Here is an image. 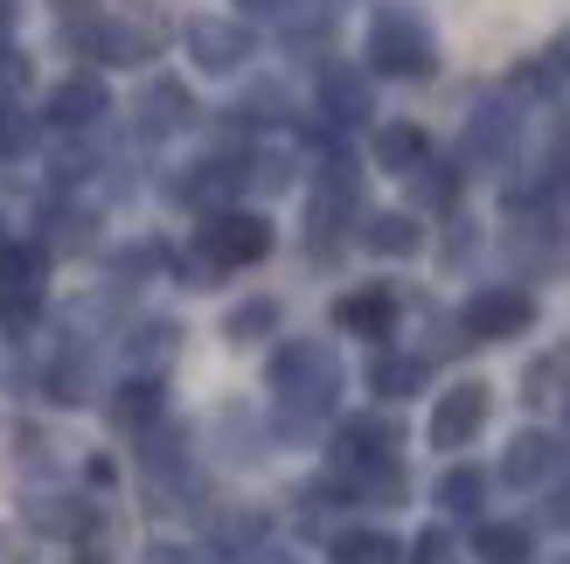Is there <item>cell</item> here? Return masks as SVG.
Returning a JSON list of instances; mask_svg holds the SVG:
<instances>
[{"mask_svg":"<svg viewBox=\"0 0 570 564\" xmlns=\"http://www.w3.org/2000/svg\"><path fill=\"white\" fill-rule=\"evenodd\" d=\"M272 390H278V405H285V426L306 432L313 418L334 411V398H341V362L321 342H285L272 356Z\"/></svg>","mask_w":570,"mask_h":564,"instance_id":"6da1fadb","label":"cell"},{"mask_svg":"<svg viewBox=\"0 0 570 564\" xmlns=\"http://www.w3.org/2000/svg\"><path fill=\"white\" fill-rule=\"evenodd\" d=\"M368 70L376 77H432V36L404 8H383L368 21Z\"/></svg>","mask_w":570,"mask_h":564,"instance_id":"7a4b0ae2","label":"cell"},{"mask_svg":"<svg viewBox=\"0 0 570 564\" xmlns=\"http://www.w3.org/2000/svg\"><path fill=\"white\" fill-rule=\"evenodd\" d=\"M396 467V426L390 418H348V426L334 432V474L341 482H376V474Z\"/></svg>","mask_w":570,"mask_h":564,"instance_id":"3957f363","label":"cell"},{"mask_svg":"<svg viewBox=\"0 0 570 564\" xmlns=\"http://www.w3.org/2000/svg\"><path fill=\"white\" fill-rule=\"evenodd\" d=\"M265 251H272V223H265L258 210H216V216L203 223V259H209L216 272L258 265Z\"/></svg>","mask_w":570,"mask_h":564,"instance_id":"277c9868","label":"cell"},{"mask_svg":"<svg viewBox=\"0 0 570 564\" xmlns=\"http://www.w3.org/2000/svg\"><path fill=\"white\" fill-rule=\"evenodd\" d=\"M36 314H42V251L0 244V321L21 334V328H36Z\"/></svg>","mask_w":570,"mask_h":564,"instance_id":"5b68a950","label":"cell"},{"mask_svg":"<svg viewBox=\"0 0 570 564\" xmlns=\"http://www.w3.org/2000/svg\"><path fill=\"white\" fill-rule=\"evenodd\" d=\"M83 42H91L98 56H111V64H147V56H160L167 28H160V14L147 8V0H126V14L105 21V28H91Z\"/></svg>","mask_w":570,"mask_h":564,"instance_id":"8992f818","label":"cell"},{"mask_svg":"<svg viewBox=\"0 0 570 564\" xmlns=\"http://www.w3.org/2000/svg\"><path fill=\"white\" fill-rule=\"evenodd\" d=\"M188 56H195V70H209V77H230L244 70V56H250V28L244 21H188Z\"/></svg>","mask_w":570,"mask_h":564,"instance_id":"52a82bcc","label":"cell"},{"mask_svg":"<svg viewBox=\"0 0 570 564\" xmlns=\"http://www.w3.org/2000/svg\"><path fill=\"white\" fill-rule=\"evenodd\" d=\"M488 383H452L445 390V398H439V411H432V446H445V454H452V446H466L480 426H488Z\"/></svg>","mask_w":570,"mask_h":564,"instance_id":"ba28073f","label":"cell"},{"mask_svg":"<svg viewBox=\"0 0 570 564\" xmlns=\"http://www.w3.org/2000/svg\"><path fill=\"white\" fill-rule=\"evenodd\" d=\"M98 111H105V84H98V77H70L63 91L49 98V126H56V133H83Z\"/></svg>","mask_w":570,"mask_h":564,"instance_id":"9c48e42d","label":"cell"},{"mask_svg":"<svg viewBox=\"0 0 570 564\" xmlns=\"http://www.w3.org/2000/svg\"><path fill=\"white\" fill-rule=\"evenodd\" d=\"M334 321L348 328V334H383L396 321V293L390 286H362V293H348V300L334 307Z\"/></svg>","mask_w":570,"mask_h":564,"instance_id":"30bf717a","label":"cell"},{"mask_svg":"<svg viewBox=\"0 0 570 564\" xmlns=\"http://www.w3.org/2000/svg\"><path fill=\"white\" fill-rule=\"evenodd\" d=\"M522 321H529V300H522V293H480V300L466 307V328H473V334H488V342L515 334Z\"/></svg>","mask_w":570,"mask_h":564,"instance_id":"8fae6325","label":"cell"},{"mask_svg":"<svg viewBox=\"0 0 570 564\" xmlns=\"http://www.w3.org/2000/svg\"><path fill=\"white\" fill-rule=\"evenodd\" d=\"M550 474H557V439L550 432H522L508 446V482L515 488H535V482H550Z\"/></svg>","mask_w":570,"mask_h":564,"instance_id":"7c38bea8","label":"cell"},{"mask_svg":"<svg viewBox=\"0 0 570 564\" xmlns=\"http://www.w3.org/2000/svg\"><path fill=\"white\" fill-rule=\"evenodd\" d=\"M321 105H327L334 126H362V119H368V84H362L355 70H327V77H321Z\"/></svg>","mask_w":570,"mask_h":564,"instance_id":"4fadbf2b","label":"cell"},{"mask_svg":"<svg viewBox=\"0 0 570 564\" xmlns=\"http://www.w3.org/2000/svg\"><path fill=\"white\" fill-rule=\"evenodd\" d=\"M147 139H167V133H181L188 119H195V105H188V91L181 84H147Z\"/></svg>","mask_w":570,"mask_h":564,"instance_id":"5bb4252c","label":"cell"},{"mask_svg":"<svg viewBox=\"0 0 570 564\" xmlns=\"http://www.w3.org/2000/svg\"><path fill=\"white\" fill-rule=\"evenodd\" d=\"M111 418H119L126 432H139V439H147V432L160 426V383H154V377H139V383H126L119 398H111Z\"/></svg>","mask_w":570,"mask_h":564,"instance_id":"9a60e30c","label":"cell"},{"mask_svg":"<svg viewBox=\"0 0 570 564\" xmlns=\"http://www.w3.org/2000/svg\"><path fill=\"white\" fill-rule=\"evenodd\" d=\"M376 167H390V175H411V167H424V133L417 126H383L376 133Z\"/></svg>","mask_w":570,"mask_h":564,"instance_id":"2e32d148","label":"cell"},{"mask_svg":"<svg viewBox=\"0 0 570 564\" xmlns=\"http://www.w3.org/2000/svg\"><path fill=\"white\" fill-rule=\"evenodd\" d=\"M216 551L230 557V564H258V551H265V516H223L216 523Z\"/></svg>","mask_w":570,"mask_h":564,"instance_id":"e0dca14e","label":"cell"},{"mask_svg":"<svg viewBox=\"0 0 570 564\" xmlns=\"http://www.w3.org/2000/svg\"><path fill=\"white\" fill-rule=\"evenodd\" d=\"M334 564H396V537H383V529H341Z\"/></svg>","mask_w":570,"mask_h":564,"instance_id":"ac0fdd59","label":"cell"},{"mask_svg":"<svg viewBox=\"0 0 570 564\" xmlns=\"http://www.w3.org/2000/svg\"><path fill=\"white\" fill-rule=\"evenodd\" d=\"M368 383H376L383 398H411L424 383V356H376L368 362Z\"/></svg>","mask_w":570,"mask_h":564,"instance_id":"d6986e66","label":"cell"},{"mask_svg":"<svg viewBox=\"0 0 570 564\" xmlns=\"http://www.w3.org/2000/svg\"><path fill=\"white\" fill-rule=\"evenodd\" d=\"M362 244L383 251V259H396V251L417 244V216H396V210H390V216H368V223H362Z\"/></svg>","mask_w":570,"mask_h":564,"instance_id":"ffe728a7","label":"cell"},{"mask_svg":"<svg viewBox=\"0 0 570 564\" xmlns=\"http://www.w3.org/2000/svg\"><path fill=\"white\" fill-rule=\"evenodd\" d=\"M83 390H91V362H83L77 349H63V356L49 362V398H56V405H77Z\"/></svg>","mask_w":570,"mask_h":564,"instance_id":"44dd1931","label":"cell"},{"mask_svg":"<svg viewBox=\"0 0 570 564\" xmlns=\"http://www.w3.org/2000/svg\"><path fill=\"white\" fill-rule=\"evenodd\" d=\"M272 328H278V300H244V307H230V321H223L230 342H258Z\"/></svg>","mask_w":570,"mask_h":564,"instance_id":"7402d4cb","label":"cell"},{"mask_svg":"<svg viewBox=\"0 0 570 564\" xmlns=\"http://www.w3.org/2000/svg\"><path fill=\"white\" fill-rule=\"evenodd\" d=\"M480 557H488V564H522V557H529V529L488 523V529H480Z\"/></svg>","mask_w":570,"mask_h":564,"instance_id":"603a6c76","label":"cell"},{"mask_svg":"<svg viewBox=\"0 0 570 564\" xmlns=\"http://www.w3.org/2000/svg\"><path fill=\"white\" fill-rule=\"evenodd\" d=\"M439 502H445L452 516H473L480 502H488V482H480L473 467H460V474H445V482H439Z\"/></svg>","mask_w":570,"mask_h":564,"instance_id":"cb8c5ba5","label":"cell"},{"mask_svg":"<svg viewBox=\"0 0 570 564\" xmlns=\"http://www.w3.org/2000/svg\"><path fill=\"white\" fill-rule=\"evenodd\" d=\"M49 237L63 251H83V237H91V210H56L49 216Z\"/></svg>","mask_w":570,"mask_h":564,"instance_id":"d4e9b609","label":"cell"},{"mask_svg":"<svg viewBox=\"0 0 570 564\" xmlns=\"http://www.w3.org/2000/svg\"><path fill=\"white\" fill-rule=\"evenodd\" d=\"M126 349H132L139 362H160L167 349H175V321H147V328H139V334H132Z\"/></svg>","mask_w":570,"mask_h":564,"instance_id":"484cf974","label":"cell"},{"mask_svg":"<svg viewBox=\"0 0 570 564\" xmlns=\"http://www.w3.org/2000/svg\"><path fill=\"white\" fill-rule=\"evenodd\" d=\"M36 147V126H28V111L0 105V154H28Z\"/></svg>","mask_w":570,"mask_h":564,"instance_id":"4316f807","label":"cell"},{"mask_svg":"<svg viewBox=\"0 0 570 564\" xmlns=\"http://www.w3.org/2000/svg\"><path fill=\"white\" fill-rule=\"evenodd\" d=\"M411 564H460V551H452L445 529H424V537L411 544Z\"/></svg>","mask_w":570,"mask_h":564,"instance_id":"83f0119b","label":"cell"},{"mask_svg":"<svg viewBox=\"0 0 570 564\" xmlns=\"http://www.w3.org/2000/svg\"><path fill=\"white\" fill-rule=\"evenodd\" d=\"M244 14H272V8H285V0H237Z\"/></svg>","mask_w":570,"mask_h":564,"instance_id":"f1b7e54d","label":"cell"},{"mask_svg":"<svg viewBox=\"0 0 570 564\" xmlns=\"http://www.w3.org/2000/svg\"><path fill=\"white\" fill-rule=\"evenodd\" d=\"M0 564H21V551H14V544H8V537H0Z\"/></svg>","mask_w":570,"mask_h":564,"instance_id":"f546056e","label":"cell"},{"mask_svg":"<svg viewBox=\"0 0 570 564\" xmlns=\"http://www.w3.org/2000/svg\"><path fill=\"white\" fill-rule=\"evenodd\" d=\"M14 8H21V0H0V28H8V21H14Z\"/></svg>","mask_w":570,"mask_h":564,"instance_id":"4dcf8cb0","label":"cell"},{"mask_svg":"<svg viewBox=\"0 0 570 564\" xmlns=\"http://www.w3.org/2000/svg\"><path fill=\"white\" fill-rule=\"evenodd\" d=\"M557 64H570V36H563V42H557Z\"/></svg>","mask_w":570,"mask_h":564,"instance_id":"1f68e13d","label":"cell"},{"mask_svg":"<svg viewBox=\"0 0 570 564\" xmlns=\"http://www.w3.org/2000/svg\"><path fill=\"white\" fill-rule=\"evenodd\" d=\"M56 8H83V0H56Z\"/></svg>","mask_w":570,"mask_h":564,"instance_id":"d6a6232c","label":"cell"}]
</instances>
